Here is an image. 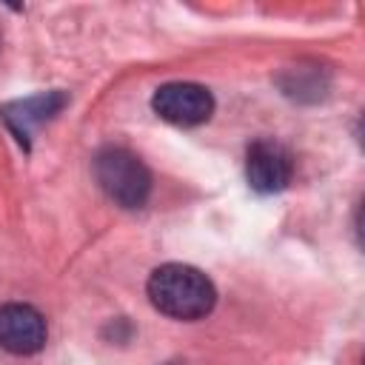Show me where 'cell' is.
<instances>
[{
    "label": "cell",
    "instance_id": "obj_4",
    "mask_svg": "<svg viewBox=\"0 0 365 365\" xmlns=\"http://www.w3.org/2000/svg\"><path fill=\"white\" fill-rule=\"evenodd\" d=\"M294 177V157L291 151L271 140H254L245 151V180L257 194H279L282 188H288Z\"/></svg>",
    "mask_w": 365,
    "mask_h": 365
},
{
    "label": "cell",
    "instance_id": "obj_6",
    "mask_svg": "<svg viewBox=\"0 0 365 365\" xmlns=\"http://www.w3.org/2000/svg\"><path fill=\"white\" fill-rule=\"evenodd\" d=\"M68 103L66 91H46V94H34V97H26V100H14L9 106L0 108V117L6 120V125L14 131V137L29 145V137L43 125L48 123L63 106Z\"/></svg>",
    "mask_w": 365,
    "mask_h": 365
},
{
    "label": "cell",
    "instance_id": "obj_5",
    "mask_svg": "<svg viewBox=\"0 0 365 365\" xmlns=\"http://www.w3.org/2000/svg\"><path fill=\"white\" fill-rule=\"evenodd\" d=\"M48 339L46 317L29 302L0 305V348L14 356H31L43 351Z\"/></svg>",
    "mask_w": 365,
    "mask_h": 365
},
{
    "label": "cell",
    "instance_id": "obj_3",
    "mask_svg": "<svg viewBox=\"0 0 365 365\" xmlns=\"http://www.w3.org/2000/svg\"><path fill=\"white\" fill-rule=\"evenodd\" d=\"M151 108L160 120L180 125V128H191V125H202L205 120H211L214 94L200 83L174 80V83H163L154 91Z\"/></svg>",
    "mask_w": 365,
    "mask_h": 365
},
{
    "label": "cell",
    "instance_id": "obj_1",
    "mask_svg": "<svg viewBox=\"0 0 365 365\" xmlns=\"http://www.w3.org/2000/svg\"><path fill=\"white\" fill-rule=\"evenodd\" d=\"M145 294L163 317L180 322L202 319L217 305V288L208 274L185 262H165L154 268L145 282Z\"/></svg>",
    "mask_w": 365,
    "mask_h": 365
},
{
    "label": "cell",
    "instance_id": "obj_2",
    "mask_svg": "<svg viewBox=\"0 0 365 365\" xmlns=\"http://www.w3.org/2000/svg\"><path fill=\"white\" fill-rule=\"evenodd\" d=\"M91 174L100 191L120 208H143L151 197V171L134 151L123 145L100 148L91 160Z\"/></svg>",
    "mask_w": 365,
    "mask_h": 365
}]
</instances>
